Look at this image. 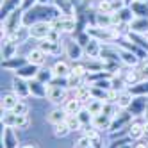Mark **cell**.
<instances>
[{
	"mask_svg": "<svg viewBox=\"0 0 148 148\" xmlns=\"http://www.w3.org/2000/svg\"><path fill=\"white\" fill-rule=\"evenodd\" d=\"M23 14H25V11L18 7L2 20V39H7L13 32H16L23 25Z\"/></svg>",
	"mask_w": 148,
	"mask_h": 148,
	"instance_id": "obj_1",
	"label": "cell"
},
{
	"mask_svg": "<svg viewBox=\"0 0 148 148\" xmlns=\"http://www.w3.org/2000/svg\"><path fill=\"white\" fill-rule=\"evenodd\" d=\"M52 29L59 30L61 34H75L79 29V22L75 14H57L52 20Z\"/></svg>",
	"mask_w": 148,
	"mask_h": 148,
	"instance_id": "obj_2",
	"label": "cell"
},
{
	"mask_svg": "<svg viewBox=\"0 0 148 148\" xmlns=\"http://www.w3.org/2000/svg\"><path fill=\"white\" fill-rule=\"evenodd\" d=\"M64 56L73 62V61H82L84 59V47L73 38L64 41Z\"/></svg>",
	"mask_w": 148,
	"mask_h": 148,
	"instance_id": "obj_3",
	"label": "cell"
},
{
	"mask_svg": "<svg viewBox=\"0 0 148 148\" xmlns=\"http://www.w3.org/2000/svg\"><path fill=\"white\" fill-rule=\"evenodd\" d=\"M134 120V116L130 114L129 109H120V112L112 118V125H111V130L109 132H114V130H120V129H125L129 127Z\"/></svg>",
	"mask_w": 148,
	"mask_h": 148,
	"instance_id": "obj_4",
	"label": "cell"
},
{
	"mask_svg": "<svg viewBox=\"0 0 148 148\" xmlns=\"http://www.w3.org/2000/svg\"><path fill=\"white\" fill-rule=\"evenodd\" d=\"M30 29V38L32 39H47L48 34H50V30H52V22H36L29 27Z\"/></svg>",
	"mask_w": 148,
	"mask_h": 148,
	"instance_id": "obj_5",
	"label": "cell"
},
{
	"mask_svg": "<svg viewBox=\"0 0 148 148\" xmlns=\"http://www.w3.org/2000/svg\"><path fill=\"white\" fill-rule=\"evenodd\" d=\"M20 137L16 134V129L13 127H4L2 130V148H20Z\"/></svg>",
	"mask_w": 148,
	"mask_h": 148,
	"instance_id": "obj_6",
	"label": "cell"
},
{
	"mask_svg": "<svg viewBox=\"0 0 148 148\" xmlns=\"http://www.w3.org/2000/svg\"><path fill=\"white\" fill-rule=\"evenodd\" d=\"M38 47L45 50L48 56H59L61 52H64V43L62 41H50V39H41Z\"/></svg>",
	"mask_w": 148,
	"mask_h": 148,
	"instance_id": "obj_7",
	"label": "cell"
},
{
	"mask_svg": "<svg viewBox=\"0 0 148 148\" xmlns=\"http://www.w3.org/2000/svg\"><path fill=\"white\" fill-rule=\"evenodd\" d=\"M27 59H29L30 64H36V66H39V68H43V66L47 64L48 54H47L45 50H41L39 47H36V48H30V50L27 52Z\"/></svg>",
	"mask_w": 148,
	"mask_h": 148,
	"instance_id": "obj_8",
	"label": "cell"
},
{
	"mask_svg": "<svg viewBox=\"0 0 148 148\" xmlns=\"http://www.w3.org/2000/svg\"><path fill=\"white\" fill-rule=\"evenodd\" d=\"M148 109V97H134L132 103H130V114L134 116V118H139V116H143Z\"/></svg>",
	"mask_w": 148,
	"mask_h": 148,
	"instance_id": "obj_9",
	"label": "cell"
},
{
	"mask_svg": "<svg viewBox=\"0 0 148 148\" xmlns=\"http://www.w3.org/2000/svg\"><path fill=\"white\" fill-rule=\"evenodd\" d=\"M120 61L127 68H136V66L141 64L139 56L134 54V52H130V50H127V48H121V47H120Z\"/></svg>",
	"mask_w": 148,
	"mask_h": 148,
	"instance_id": "obj_10",
	"label": "cell"
},
{
	"mask_svg": "<svg viewBox=\"0 0 148 148\" xmlns=\"http://www.w3.org/2000/svg\"><path fill=\"white\" fill-rule=\"evenodd\" d=\"M11 89H13V91H14V93L18 95L20 98H27V97H30V88H29V80H25V79H22V77H16V75H14Z\"/></svg>",
	"mask_w": 148,
	"mask_h": 148,
	"instance_id": "obj_11",
	"label": "cell"
},
{
	"mask_svg": "<svg viewBox=\"0 0 148 148\" xmlns=\"http://www.w3.org/2000/svg\"><path fill=\"white\" fill-rule=\"evenodd\" d=\"M27 62H29L27 56H16V57H11V59L2 61V68L7 70V71H18L22 66H25Z\"/></svg>",
	"mask_w": 148,
	"mask_h": 148,
	"instance_id": "obj_12",
	"label": "cell"
},
{
	"mask_svg": "<svg viewBox=\"0 0 148 148\" xmlns=\"http://www.w3.org/2000/svg\"><path fill=\"white\" fill-rule=\"evenodd\" d=\"M47 121L50 125H57V123H62V121H66L68 118V112L64 111V107H54V109H50L47 112Z\"/></svg>",
	"mask_w": 148,
	"mask_h": 148,
	"instance_id": "obj_13",
	"label": "cell"
},
{
	"mask_svg": "<svg viewBox=\"0 0 148 148\" xmlns=\"http://www.w3.org/2000/svg\"><path fill=\"white\" fill-rule=\"evenodd\" d=\"M145 120H132L129 125V139L130 141H139L145 137V129H143Z\"/></svg>",
	"mask_w": 148,
	"mask_h": 148,
	"instance_id": "obj_14",
	"label": "cell"
},
{
	"mask_svg": "<svg viewBox=\"0 0 148 148\" xmlns=\"http://www.w3.org/2000/svg\"><path fill=\"white\" fill-rule=\"evenodd\" d=\"M95 129H98L100 132H109L111 130V125H112V118L107 114H97L93 116V123H91Z\"/></svg>",
	"mask_w": 148,
	"mask_h": 148,
	"instance_id": "obj_15",
	"label": "cell"
},
{
	"mask_svg": "<svg viewBox=\"0 0 148 148\" xmlns=\"http://www.w3.org/2000/svg\"><path fill=\"white\" fill-rule=\"evenodd\" d=\"M129 30L136 34H148V18H141V16H134V20L129 23Z\"/></svg>",
	"mask_w": 148,
	"mask_h": 148,
	"instance_id": "obj_16",
	"label": "cell"
},
{
	"mask_svg": "<svg viewBox=\"0 0 148 148\" xmlns=\"http://www.w3.org/2000/svg\"><path fill=\"white\" fill-rule=\"evenodd\" d=\"M102 43L98 39H91L89 43L84 47V59H97L102 54Z\"/></svg>",
	"mask_w": 148,
	"mask_h": 148,
	"instance_id": "obj_17",
	"label": "cell"
},
{
	"mask_svg": "<svg viewBox=\"0 0 148 148\" xmlns=\"http://www.w3.org/2000/svg\"><path fill=\"white\" fill-rule=\"evenodd\" d=\"M9 41H13L14 45H23V43H27V39H30V29L27 27V25H22L16 32H13L11 36L7 38Z\"/></svg>",
	"mask_w": 148,
	"mask_h": 148,
	"instance_id": "obj_18",
	"label": "cell"
},
{
	"mask_svg": "<svg viewBox=\"0 0 148 148\" xmlns=\"http://www.w3.org/2000/svg\"><path fill=\"white\" fill-rule=\"evenodd\" d=\"M29 88H30V97L34 98H47V91H48V86L43 82H39L38 79L34 80H29Z\"/></svg>",
	"mask_w": 148,
	"mask_h": 148,
	"instance_id": "obj_19",
	"label": "cell"
},
{
	"mask_svg": "<svg viewBox=\"0 0 148 148\" xmlns=\"http://www.w3.org/2000/svg\"><path fill=\"white\" fill-rule=\"evenodd\" d=\"M38 71H39V66L27 62L25 66H22L18 71H14V75H16V77H22V79H25V80H34V79L38 77Z\"/></svg>",
	"mask_w": 148,
	"mask_h": 148,
	"instance_id": "obj_20",
	"label": "cell"
},
{
	"mask_svg": "<svg viewBox=\"0 0 148 148\" xmlns=\"http://www.w3.org/2000/svg\"><path fill=\"white\" fill-rule=\"evenodd\" d=\"M18 102H20V97L13 89L2 93V102H0V103H2V111H13Z\"/></svg>",
	"mask_w": 148,
	"mask_h": 148,
	"instance_id": "obj_21",
	"label": "cell"
},
{
	"mask_svg": "<svg viewBox=\"0 0 148 148\" xmlns=\"http://www.w3.org/2000/svg\"><path fill=\"white\" fill-rule=\"evenodd\" d=\"M52 70H54L57 79H68L71 75V64H70L68 61H62V59L56 61V64L52 66Z\"/></svg>",
	"mask_w": 148,
	"mask_h": 148,
	"instance_id": "obj_22",
	"label": "cell"
},
{
	"mask_svg": "<svg viewBox=\"0 0 148 148\" xmlns=\"http://www.w3.org/2000/svg\"><path fill=\"white\" fill-rule=\"evenodd\" d=\"M134 100V95L130 93V89L127 88V89H121L118 93V100H116V105H118L120 109H129L130 107V103Z\"/></svg>",
	"mask_w": 148,
	"mask_h": 148,
	"instance_id": "obj_23",
	"label": "cell"
},
{
	"mask_svg": "<svg viewBox=\"0 0 148 148\" xmlns=\"http://www.w3.org/2000/svg\"><path fill=\"white\" fill-rule=\"evenodd\" d=\"M16 52H18V45H14L13 41H9V39H2V61L16 57L18 56Z\"/></svg>",
	"mask_w": 148,
	"mask_h": 148,
	"instance_id": "obj_24",
	"label": "cell"
},
{
	"mask_svg": "<svg viewBox=\"0 0 148 148\" xmlns=\"http://www.w3.org/2000/svg\"><path fill=\"white\" fill-rule=\"evenodd\" d=\"M22 5V0H2V7H0V18H5L9 13H13L14 9Z\"/></svg>",
	"mask_w": 148,
	"mask_h": 148,
	"instance_id": "obj_25",
	"label": "cell"
},
{
	"mask_svg": "<svg viewBox=\"0 0 148 148\" xmlns=\"http://www.w3.org/2000/svg\"><path fill=\"white\" fill-rule=\"evenodd\" d=\"M54 4L61 14H75V4H73V0H54Z\"/></svg>",
	"mask_w": 148,
	"mask_h": 148,
	"instance_id": "obj_26",
	"label": "cell"
},
{
	"mask_svg": "<svg viewBox=\"0 0 148 148\" xmlns=\"http://www.w3.org/2000/svg\"><path fill=\"white\" fill-rule=\"evenodd\" d=\"M132 9L134 16H141V18H148V2H143V0H134V2L129 5Z\"/></svg>",
	"mask_w": 148,
	"mask_h": 148,
	"instance_id": "obj_27",
	"label": "cell"
},
{
	"mask_svg": "<svg viewBox=\"0 0 148 148\" xmlns=\"http://www.w3.org/2000/svg\"><path fill=\"white\" fill-rule=\"evenodd\" d=\"M62 107H64V111L68 114H79L84 105H82V102L79 98H70V100H66L64 103H62Z\"/></svg>",
	"mask_w": 148,
	"mask_h": 148,
	"instance_id": "obj_28",
	"label": "cell"
},
{
	"mask_svg": "<svg viewBox=\"0 0 148 148\" xmlns=\"http://www.w3.org/2000/svg\"><path fill=\"white\" fill-rule=\"evenodd\" d=\"M103 105H105V100H98V98H91L84 107H86L93 116H97V114H102L103 112Z\"/></svg>",
	"mask_w": 148,
	"mask_h": 148,
	"instance_id": "obj_29",
	"label": "cell"
},
{
	"mask_svg": "<svg viewBox=\"0 0 148 148\" xmlns=\"http://www.w3.org/2000/svg\"><path fill=\"white\" fill-rule=\"evenodd\" d=\"M93 9L97 13H116L111 0H95V2H93Z\"/></svg>",
	"mask_w": 148,
	"mask_h": 148,
	"instance_id": "obj_30",
	"label": "cell"
},
{
	"mask_svg": "<svg viewBox=\"0 0 148 148\" xmlns=\"http://www.w3.org/2000/svg\"><path fill=\"white\" fill-rule=\"evenodd\" d=\"M36 79H38L39 82H43V84H47V86H48L50 82H54L56 73H54V70H52V68H39Z\"/></svg>",
	"mask_w": 148,
	"mask_h": 148,
	"instance_id": "obj_31",
	"label": "cell"
},
{
	"mask_svg": "<svg viewBox=\"0 0 148 148\" xmlns=\"http://www.w3.org/2000/svg\"><path fill=\"white\" fill-rule=\"evenodd\" d=\"M32 125V118L30 114H16V123H14V129L20 130H29V127Z\"/></svg>",
	"mask_w": 148,
	"mask_h": 148,
	"instance_id": "obj_32",
	"label": "cell"
},
{
	"mask_svg": "<svg viewBox=\"0 0 148 148\" xmlns=\"http://www.w3.org/2000/svg\"><path fill=\"white\" fill-rule=\"evenodd\" d=\"M66 82H68V89H79V88H82V86H86V82H88V79L86 77H80V75H71L66 79Z\"/></svg>",
	"mask_w": 148,
	"mask_h": 148,
	"instance_id": "obj_33",
	"label": "cell"
},
{
	"mask_svg": "<svg viewBox=\"0 0 148 148\" xmlns=\"http://www.w3.org/2000/svg\"><path fill=\"white\" fill-rule=\"evenodd\" d=\"M116 14H118V20H120V23H125V25H129L132 20H134V13H132V9L129 5H125L123 9H120V11H116Z\"/></svg>",
	"mask_w": 148,
	"mask_h": 148,
	"instance_id": "obj_34",
	"label": "cell"
},
{
	"mask_svg": "<svg viewBox=\"0 0 148 148\" xmlns=\"http://www.w3.org/2000/svg\"><path fill=\"white\" fill-rule=\"evenodd\" d=\"M66 125L70 127V130L71 132H80L84 129V125L80 121V118L77 114H68V118H66Z\"/></svg>",
	"mask_w": 148,
	"mask_h": 148,
	"instance_id": "obj_35",
	"label": "cell"
},
{
	"mask_svg": "<svg viewBox=\"0 0 148 148\" xmlns=\"http://www.w3.org/2000/svg\"><path fill=\"white\" fill-rule=\"evenodd\" d=\"M129 89H130V93L134 95V97H148V80L137 82L136 86H132Z\"/></svg>",
	"mask_w": 148,
	"mask_h": 148,
	"instance_id": "obj_36",
	"label": "cell"
},
{
	"mask_svg": "<svg viewBox=\"0 0 148 148\" xmlns=\"http://www.w3.org/2000/svg\"><path fill=\"white\" fill-rule=\"evenodd\" d=\"M77 98L82 102V105H86L91 98H93V95H91V86L89 84H86V86H82L77 89Z\"/></svg>",
	"mask_w": 148,
	"mask_h": 148,
	"instance_id": "obj_37",
	"label": "cell"
},
{
	"mask_svg": "<svg viewBox=\"0 0 148 148\" xmlns=\"http://www.w3.org/2000/svg\"><path fill=\"white\" fill-rule=\"evenodd\" d=\"M52 127H54V129H52V132H54V136L59 137V139H61V137H66V136L71 132V130H70V127L66 125V121L57 123V125H52Z\"/></svg>",
	"mask_w": 148,
	"mask_h": 148,
	"instance_id": "obj_38",
	"label": "cell"
},
{
	"mask_svg": "<svg viewBox=\"0 0 148 148\" xmlns=\"http://www.w3.org/2000/svg\"><path fill=\"white\" fill-rule=\"evenodd\" d=\"M77 116L80 118V121H82V125H84V127H88V125H91V123H93V114H91L86 107H82V111H80Z\"/></svg>",
	"mask_w": 148,
	"mask_h": 148,
	"instance_id": "obj_39",
	"label": "cell"
},
{
	"mask_svg": "<svg viewBox=\"0 0 148 148\" xmlns=\"http://www.w3.org/2000/svg\"><path fill=\"white\" fill-rule=\"evenodd\" d=\"M16 114H29V111H30V105L25 102V98H20V102L16 103V107L13 109Z\"/></svg>",
	"mask_w": 148,
	"mask_h": 148,
	"instance_id": "obj_40",
	"label": "cell"
},
{
	"mask_svg": "<svg viewBox=\"0 0 148 148\" xmlns=\"http://www.w3.org/2000/svg\"><path fill=\"white\" fill-rule=\"evenodd\" d=\"M91 146V139L86 136V134H82L79 139L73 143V148H89Z\"/></svg>",
	"mask_w": 148,
	"mask_h": 148,
	"instance_id": "obj_41",
	"label": "cell"
},
{
	"mask_svg": "<svg viewBox=\"0 0 148 148\" xmlns=\"http://www.w3.org/2000/svg\"><path fill=\"white\" fill-rule=\"evenodd\" d=\"M38 4V0H22V5H20V9H23V11H29L30 7H34Z\"/></svg>",
	"mask_w": 148,
	"mask_h": 148,
	"instance_id": "obj_42",
	"label": "cell"
},
{
	"mask_svg": "<svg viewBox=\"0 0 148 148\" xmlns=\"http://www.w3.org/2000/svg\"><path fill=\"white\" fill-rule=\"evenodd\" d=\"M61 36H62V34L59 32V30H56V29H52L47 39H50V41H61Z\"/></svg>",
	"mask_w": 148,
	"mask_h": 148,
	"instance_id": "obj_43",
	"label": "cell"
},
{
	"mask_svg": "<svg viewBox=\"0 0 148 148\" xmlns=\"http://www.w3.org/2000/svg\"><path fill=\"white\" fill-rule=\"evenodd\" d=\"M139 68H141L143 80H148V61H143V64H139Z\"/></svg>",
	"mask_w": 148,
	"mask_h": 148,
	"instance_id": "obj_44",
	"label": "cell"
},
{
	"mask_svg": "<svg viewBox=\"0 0 148 148\" xmlns=\"http://www.w3.org/2000/svg\"><path fill=\"white\" fill-rule=\"evenodd\" d=\"M132 148H148V141L139 139V141H136V143L132 145Z\"/></svg>",
	"mask_w": 148,
	"mask_h": 148,
	"instance_id": "obj_45",
	"label": "cell"
},
{
	"mask_svg": "<svg viewBox=\"0 0 148 148\" xmlns=\"http://www.w3.org/2000/svg\"><path fill=\"white\" fill-rule=\"evenodd\" d=\"M20 148H39V145H38V143H34V141H29V143H23Z\"/></svg>",
	"mask_w": 148,
	"mask_h": 148,
	"instance_id": "obj_46",
	"label": "cell"
},
{
	"mask_svg": "<svg viewBox=\"0 0 148 148\" xmlns=\"http://www.w3.org/2000/svg\"><path fill=\"white\" fill-rule=\"evenodd\" d=\"M143 129H145V137H148V120H145V123H143Z\"/></svg>",
	"mask_w": 148,
	"mask_h": 148,
	"instance_id": "obj_47",
	"label": "cell"
},
{
	"mask_svg": "<svg viewBox=\"0 0 148 148\" xmlns=\"http://www.w3.org/2000/svg\"><path fill=\"white\" fill-rule=\"evenodd\" d=\"M54 0H38V4H52Z\"/></svg>",
	"mask_w": 148,
	"mask_h": 148,
	"instance_id": "obj_48",
	"label": "cell"
},
{
	"mask_svg": "<svg viewBox=\"0 0 148 148\" xmlns=\"http://www.w3.org/2000/svg\"><path fill=\"white\" fill-rule=\"evenodd\" d=\"M132 2H134V0H125V4H127V5H130Z\"/></svg>",
	"mask_w": 148,
	"mask_h": 148,
	"instance_id": "obj_49",
	"label": "cell"
},
{
	"mask_svg": "<svg viewBox=\"0 0 148 148\" xmlns=\"http://www.w3.org/2000/svg\"><path fill=\"white\" fill-rule=\"evenodd\" d=\"M145 116H146V120H148V109H146V112H145Z\"/></svg>",
	"mask_w": 148,
	"mask_h": 148,
	"instance_id": "obj_50",
	"label": "cell"
},
{
	"mask_svg": "<svg viewBox=\"0 0 148 148\" xmlns=\"http://www.w3.org/2000/svg\"><path fill=\"white\" fill-rule=\"evenodd\" d=\"M89 148H95V146H93V145H91V146H89Z\"/></svg>",
	"mask_w": 148,
	"mask_h": 148,
	"instance_id": "obj_51",
	"label": "cell"
},
{
	"mask_svg": "<svg viewBox=\"0 0 148 148\" xmlns=\"http://www.w3.org/2000/svg\"><path fill=\"white\" fill-rule=\"evenodd\" d=\"M143 2H148V0H143Z\"/></svg>",
	"mask_w": 148,
	"mask_h": 148,
	"instance_id": "obj_52",
	"label": "cell"
},
{
	"mask_svg": "<svg viewBox=\"0 0 148 148\" xmlns=\"http://www.w3.org/2000/svg\"><path fill=\"white\" fill-rule=\"evenodd\" d=\"M146 39H148V34H146Z\"/></svg>",
	"mask_w": 148,
	"mask_h": 148,
	"instance_id": "obj_53",
	"label": "cell"
}]
</instances>
